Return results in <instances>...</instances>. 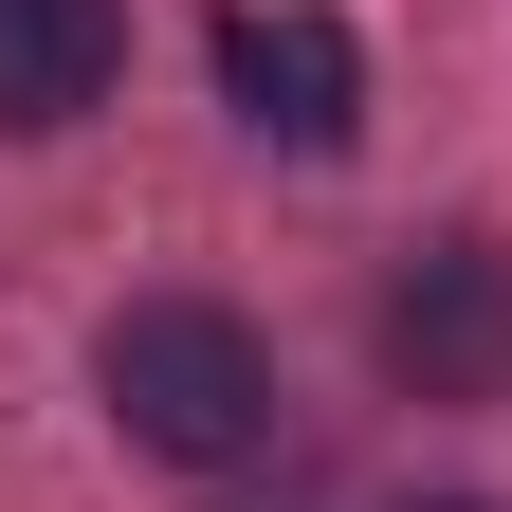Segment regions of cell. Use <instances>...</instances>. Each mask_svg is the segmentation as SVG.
I'll list each match as a JSON object with an SVG mask.
<instances>
[{
    "mask_svg": "<svg viewBox=\"0 0 512 512\" xmlns=\"http://www.w3.org/2000/svg\"><path fill=\"white\" fill-rule=\"evenodd\" d=\"M92 384H110V421L147 439V458H183V476H220V458L275 439V348H256L220 293H128L110 348H92Z\"/></svg>",
    "mask_w": 512,
    "mask_h": 512,
    "instance_id": "1",
    "label": "cell"
},
{
    "mask_svg": "<svg viewBox=\"0 0 512 512\" xmlns=\"http://www.w3.org/2000/svg\"><path fill=\"white\" fill-rule=\"evenodd\" d=\"M220 92H238L256 147L330 165L348 128H366V37L330 19V0H238V19H220Z\"/></svg>",
    "mask_w": 512,
    "mask_h": 512,
    "instance_id": "2",
    "label": "cell"
},
{
    "mask_svg": "<svg viewBox=\"0 0 512 512\" xmlns=\"http://www.w3.org/2000/svg\"><path fill=\"white\" fill-rule=\"evenodd\" d=\"M384 384L403 403H494L512 384V256L494 238H439L384 275Z\"/></svg>",
    "mask_w": 512,
    "mask_h": 512,
    "instance_id": "3",
    "label": "cell"
},
{
    "mask_svg": "<svg viewBox=\"0 0 512 512\" xmlns=\"http://www.w3.org/2000/svg\"><path fill=\"white\" fill-rule=\"evenodd\" d=\"M110 55H128V19L110 0H0V128H74L92 92H110Z\"/></svg>",
    "mask_w": 512,
    "mask_h": 512,
    "instance_id": "4",
    "label": "cell"
},
{
    "mask_svg": "<svg viewBox=\"0 0 512 512\" xmlns=\"http://www.w3.org/2000/svg\"><path fill=\"white\" fill-rule=\"evenodd\" d=\"M421 512H476V494H421Z\"/></svg>",
    "mask_w": 512,
    "mask_h": 512,
    "instance_id": "5",
    "label": "cell"
}]
</instances>
